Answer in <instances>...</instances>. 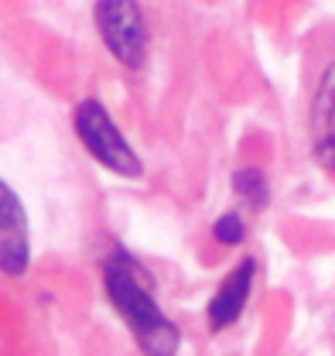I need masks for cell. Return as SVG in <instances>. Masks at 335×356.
I'll return each instance as SVG.
<instances>
[{
	"mask_svg": "<svg viewBox=\"0 0 335 356\" xmlns=\"http://www.w3.org/2000/svg\"><path fill=\"white\" fill-rule=\"evenodd\" d=\"M301 117L315 165L335 181V17L301 42Z\"/></svg>",
	"mask_w": 335,
	"mask_h": 356,
	"instance_id": "cell-1",
	"label": "cell"
},
{
	"mask_svg": "<svg viewBox=\"0 0 335 356\" xmlns=\"http://www.w3.org/2000/svg\"><path fill=\"white\" fill-rule=\"evenodd\" d=\"M103 288L110 305L124 318L130 329L137 350L144 356H174L181 346V332L178 325L168 318L161 305L151 295V284L140 277V264L126 254V250H113L103 261Z\"/></svg>",
	"mask_w": 335,
	"mask_h": 356,
	"instance_id": "cell-2",
	"label": "cell"
},
{
	"mask_svg": "<svg viewBox=\"0 0 335 356\" xmlns=\"http://www.w3.org/2000/svg\"><path fill=\"white\" fill-rule=\"evenodd\" d=\"M72 127L79 134L83 147L113 175H124V178H140L144 175V165L137 158V151L130 147L120 127L113 124L110 110L99 103V99H83L72 113Z\"/></svg>",
	"mask_w": 335,
	"mask_h": 356,
	"instance_id": "cell-3",
	"label": "cell"
},
{
	"mask_svg": "<svg viewBox=\"0 0 335 356\" xmlns=\"http://www.w3.org/2000/svg\"><path fill=\"white\" fill-rule=\"evenodd\" d=\"M96 31L106 44V51L124 65V69H144L147 62V48H151V35H147V21L137 0H96Z\"/></svg>",
	"mask_w": 335,
	"mask_h": 356,
	"instance_id": "cell-4",
	"label": "cell"
},
{
	"mask_svg": "<svg viewBox=\"0 0 335 356\" xmlns=\"http://www.w3.org/2000/svg\"><path fill=\"white\" fill-rule=\"evenodd\" d=\"M31 264V243H28V216L21 199L7 181H0V270L10 277H21Z\"/></svg>",
	"mask_w": 335,
	"mask_h": 356,
	"instance_id": "cell-5",
	"label": "cell"
},
{
	"mask_svg": "<svg viewBox=\"0 0 335 356\" xmlns=\"http://www.w3.org/2000/svg\"><path fill=\"white\" fill-rule=\"evenodd\" d=\"M253 277H256V261H253V257H243L240 264L226 274V281L215 288V295L209 298V309H206V318H209L212 332H222V329H229V325L240 322V315L250 305Z\"/></svg>",
	"mask_w": 335,
	"mask_h": 356,
	"instance_id": "cell-6",
	"label": "cell"
},
{
	"mask_svg": "<svg viewBox=\"0 0 335 356\" xmlns=\"http://www.w3.org/2000/svg\"><path fill=\"white\" fill-rule=\"evenodd\" d=\"M233 188H236V195L243 199V206H250L253 213L270 202V185H267V178L260 175L256 168H240V172L233 175Z\"/></svg>",
	"mask_w": 335,
	"mask_h": 356,
	"instance_id": "cell-7",
	"label": "cell"
},
{
	"mask_svg": "<svg viewBox=\"0 0 335 356\" xmlns=\"http://www.w3.org/2000/svg\"><path fill=\"white\" fill-rule=\"evenodd\" d=\"M212 236L222 243V247H236V243H243L247 240V222H243V216L240 213H222L219 220L212 222Z\"/></svg>",
	"mask_w": 335,
	"mask_h": 356,
	"instance_id": "cell-8",
	"label": "cell"
}]
</instances>
